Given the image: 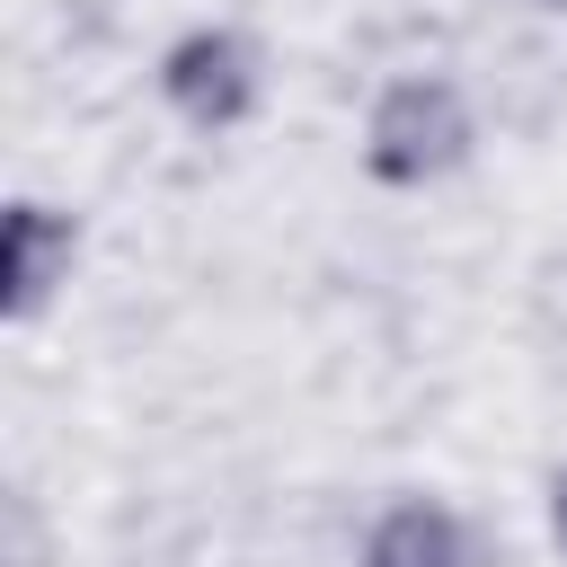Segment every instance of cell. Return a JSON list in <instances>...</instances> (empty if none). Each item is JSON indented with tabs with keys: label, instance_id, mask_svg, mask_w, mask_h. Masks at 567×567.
Returning <instances> with one entry per match:
<instances>
[{
	"label": "cell",
	"instance_id": "1",
	"mask_svg": "<svg viewBox=\"0 0 567 567\" xmlns=\"http://www.w3.org/2000/svg\"><path fill=\"white\" fill-rule=\"evenodd\" d=\"M478 151V106L452 71H399L363 106V177L390 195H425L461 177Z\"/></svg>",
	"mask_w": 567,
	"mask_h": 567
},
{
	"label": "cell",
	"instance_id": "2",
	"mask_svg": "<svg viewBox=\"0 0 567 567\" xmlns=\"http://www.w3.org/2000/svg\"><path fill=\"white\" fill-rule=\"evenodd\" d=\"M151 80H159V106H168L186 133H204V142L239 133V124L266 106V53H257L248 27H221V18L168 35V53H159Z\"/></svg>",
	"mask_w": 567,
	"mask_h": 567
},
{
	"label": "cell",
	"instance_id": "3",
	"mask_svg": "<svg viewBox=\"0 0 567 567\" xmlns=\"http://www.w3.org/2000/svg\"><path fill=\"white\" fill-rule=\"evenodd\" d=\"M80 248H89V230H80L71 204H53V195H18L9 221H0V319H9V328H35V319L62 301Z\"/></svg>",
	"mask_w": 567,
	"mask_h": 567
},
{
	"label": "cell",
	"instance_id": "4",
	"mask_svg": "<svg viewBox=\"0 0 567 567\" xmlns=\"http://www.w3.org/2000/svg\"><path fill=\"white\" fill-rule=\"evenodd\" d=\"M354 567H478V532H470V514H461L452 496L408 487V496H390V505L363 523Z\"/></svg>",
	"mask_w": 567,
	"mask_h": 567
},
{
	"label": "cell",
	"instance_id": "5",
	"mask_svg": "<svg viewBox=\"0 0 567 567\" xmlns=\"http://www.w3.org/2000/svg\"><path fill=\"white\" fill-rule=\"evenodd\" d=\"M549 549H558V558H567V470H558V478H549Z\"/></svg>",
	"mask_w": 567,
	"mask_h": 567
},
{
	"label": "cell",
	"instance_id": "6",
	"mask_svg": "<svg viewBox=\"0 0 567 567\" xmlns=\"http://www.w3.org/2000/svg\"><path fill=\"white\" fill-rule=\"evenodd\" d=\"M523 9H540V18H567V0H523Z\"/></svg>",
	"mask_w": 567,
	"mask_h": 567
}]
</instances>
